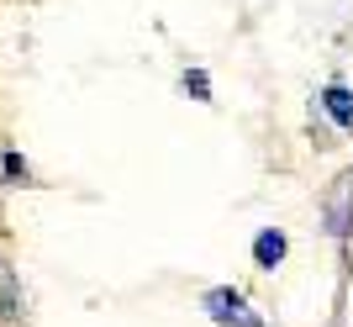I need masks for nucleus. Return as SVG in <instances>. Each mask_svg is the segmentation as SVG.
<instances>
[{
  "label": "nucleus",
  "instance_id": "0eeeda50",
  "mask_svg": "<svg viewBox=\"0 0 353 327\" xmlns=\"http://www.w3.org/2000/svg\"><path fill=\"white\" fill-rule=\"evenodd\" d=\"M185 90H190L195 101H211V79L201 75V69H190V75H185Z\"/></svg>",
  "mask_w": 353,
  "mask_h": 327
},
{
  "label": "nucleus",
  "instance_id": "423d86ee",
  "mask_svg": "<svg viewBox=\"0 0 353 327\" xmlns=\"http://www.w3.org/2000/svg\"><path fill=\"white\" fill-rule=\"evenodd\" d=\"M32 179V169H27V159H21V153H0V185H27Z\"/></svg>",
  "mask_w": 353,
  "mask_h": 327
},
{
  "label": "nucleus",
  "instance_id": "7ed1b4c3",
  "mask_svg": "<svg viewBox=\"0 0 353 327\" xmlns=\"http://www.w3.org/2000/svg\"><path fill=\"white\" fill-rule=\"evenodd\" d=\"M21 285H16V275L6 264H0V327H21Z\"/></svg>",
  "mask_w": 353,
  "mask_h": 327
},
{
  "label": "nucleus",
  "instance_id": "39448f33",
  "mask_svg": "<svg viewBox=\"0 0 353 327\" xmlns=\"http://www.w3.org/2000/svg\"><path fill=\"white\" fill-rule=\"evenodd\" d=\"M253 259H259V269H274L285 259V232H274V227H264L259 238H253Z\"/></svg>",
  "mask_w": 353,
  "mask_h": 327
},
{
  "label": "nucleus",
  "instance_id": "f257e3e1",
  "mask_svg": "<svg viewBox=\"0 0 353 327\" xmlns=\"http://www.w3.org/2000/svg\"><path fill=\"white\" fill-rule=\"evenodd\" d=\"M322 217H327V232L332 238H353V169H343L332 179V190L322 201Z\"/></svg>",
  "mask_w": 353,
  "mask_h": 327
},
{
  "label": "nucleus",
  "instance_id": "f03ea898",
  "mask_svg": "<svg viewBox=\"0 0 353 327\" xmlns=\"http://www.w3.org/2000/svg\"><path fill=\"white\" fill-rule=\"evenodd\" d=\"M206 312L216 317L221 327H264V317L253 312V306H248L243 296H237V290H227V285L206 290Z\"/></svg>",
  "mask_w": 353,
  "mask_h": 327
},
{
  "label": "nucleus",
  "instance_id": "20e7f679",
  "mask_svg": "<svg viewBox=\"0 0 353 327\" xmlns=\"http://www.w3.org/2000/svg\"><path fill=\"white\" fill-rule=\"evenodd\" d=\"M322 106H327V117L338 121L343 132H353V90H343V85H327V90H322Z\"/></svg>",
  "mask_w": 353,
  "mask_h": 327
}]
</instances>
